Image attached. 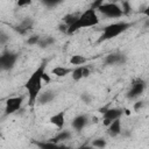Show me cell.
<instances>
[{
    "label": "cell",
    "instance_id": "cell-9",
    "mask_svg": "<svg viewBox=\"0 0 149 149\" xmlns=\"http://www.w3.org/2000/svg\"><path fill=\"white\" fill-rule=\"evenodd\" d=\"M121 115H122L121 108H107L105 113L102 114V119L108 120V121H114L116 119H120Z\"/></svg>",
    "mask_w": 149,
    "mask_h": 149
},
{
    "label": "cell",
    "instance_id": "cell-5",
    "mask_svg": "<svg viewBox=\"0 0 149 149\" xmlns=\"http://www.w3.org/2000/svg\"><path fill=\"white\" fill-rule=\"evenodd\" d=\"M17 61V55L10 51H5L0 55V70H12Z\"/></svg>",
    "mask_w": 149,
    "mask_h": 149
},
{
    "label": "cell",
    "instance_id": "cell-23",
    "mask_svg": "<svg viewBox=\"0 0 149 149\" xmlns=\"http://www.w3.org/2000/svg\"><path fill=\"white\" fill-rule=\"evenodd\" d=\"M40 40H41V37H40V36H37V35H33V36L28 37L27 43H28L29 45H37V44H38V42H40Z\"/></svg>",
    "mask_w": 149,
    "mask_h": 149
},
{
    "label": "cell",
    "instance_id": "cell-18",
    "mask_svg": "<svg viewBox=\"0 0 149 149\" xmlns=\"http://www.w3.org/2000/svg\"><path fill=\"white\" fill-rule=\"evenodd\" d=\"M79 15H80V14H77V13H70V14H66V15L63 17V23L66 24L68 27H70V26H72V24L77 21V19L79 17Z\"/></svg>",
    "mask_w": 149,
    "mask_h": 149
},
{
    "label": "cell",
    "instance_id": "cell-24",
    "mask_svg": "<svg viewBox=\"0 0 149 149\" xmlns=\"http://www.w3.org/2000/svg\"><path fill=\"white\" fill-rule=\"evenodd\" d=\"M8 41H9V36L5 31H0V44L5 45L8 43Z\"/></svg>",
    "mask_w": 149,
    "mask_h": 149
},
{
    "label": "cell",
    "instance_id": "cell-17",
    "mask_svg": "<svg viewBox=\"0 0 149 149\" xmlns=\"http://www.w3.org/2000/svg\"><path fill=\"white\" fill-rule=\"evenodd\" d=\"M70 72H72V70L69 69V68H64V66H56L51 71V73L55 74V76H57V77H65Z\"/></svg>",
    "mask_w": 149,
    "mask_h": 149
},
{
    "label": "cell",
    "instance_id": "cell-14",
    "mask_svg": "<svg viewBox=\"0 0 149 149\" xmlns=\"http://www.w3.org/2000/svg\"><path fill=\"white\" fill-rule=\"evenodd\" d=\"M34 26V21L31 17H26L24 20L21 21V23L15 28L16 31H19L20 34H26L29 29H31Z\"/></svg>",
    "mask_w": 149,
    "mask_h": 149
},
{
    "label": "cell",
    "instance_id": "cell-4",
    "mask_svg": "<svg viewBox=\"0 0 149 149\" xmlns=\"http://www.w3.org/2000/svg\"><path fill=\"white\" fill-rule=\"evenodd\" d=\"M97 12H100L105 16L112 17V19H118L123 15L121 7L114 2H102V5H100L98 7Z\"/></svg>",
    "mask_w": 149,
    "mask_h": 149
},
{
    "label": "cell",
    "instance_id": "cell-25",
    "mask_svg": "<svg viewBox=\"0 0 149 149\" xmlns=\"http://www.w3.org/2000/svg\"><path fill=\"white\" fill-rule=\"evenodd\" d=\"M121 10H122L123 14H128L130 12V6H129V3L127 1H123L121 3Z\"/></svg>",
    "mask_w": 149,
    "mask_h": 149
},
{
    "label": "cell",
    "instance_id": "cell-6",
    "mask_svg": "<svg viewBox=\"0 0 149 149\" xmlns=\"http://www.w3.org/2000/svg\"><path fill=\"white\" fill-rule=\"evenodd\" d=\"M22 104H23V98L22 97H12V98H8L6 100L5 114L6 115H9V114H13V113L17 112L21 108Z\"/></svg>",
    "mask_w": 149,
    "mask_h": 149
},
{
    "label": "cell",
    "instance_id": "cell-30",
    "mask_svg": "<svg viewBox=\"0 0 149 149\" xmlns=\"http://www.w3.org/2000/svg\"><path fill=\"white\" fill-rule=\"evenodd\" d=\"M68 29H69V27H68L66 24H64V23H61V24H59V31H62V33H68Z\"/></svg>",
    "mask_w": 149,
    "mask_h": 149
},
{
    "label": "cell",
    "instance_id": "cell-31",
    "mask_svg": "<svg viewBox=\"0 0 149 149\" xmlns=\"http://www.w3.org/2000/svg\"><path fill=\"white\" fill-rule=\"evenodd\" d=\"M42 80L45 81V83H49V81H50V77H49V74H48L47 72L43 73V76H42Z\"/></svg>",
    "mask_w": 149,
    "mask_h": 149
},
{
    "label": "cell",
    "instance_id": "cell-34",
    "mask_svg": "<svg viewBox=\"0 0 149 149\" xmlns=\"http://www.w3.org/2000/svg\"><path fill=\"white\" fill-rule=\"evenodd\" d=\"M0 71H1V70H0Z\"/></svg>",
    "mask_w": 149,
    "mask_h": 149
},
{
    "label": "cell",
    "instance_id": "cell-32",
    "mask_svg": "<svg viewBox=\"0 0 149 149\" xmlns=\"http://www.w3.org/2000/svg\"><path fill=\"white\" fill-rule=\"evenodd\" d=\"M29 3H30L29 0H26V1H19V2H17L19 6H26V5H29Z\"/></svg>",
    "mask_w": 149,
    "mask_h": 149
},
{
    "label": "cell",
    "instance_id": "cell-13",
    "mask_svg": "<svg viewBox=\"0 0 149 149\" xmlns=\"http://www.w3.org/2000/svg\"><path fill=\"white\" fill-rule=\"evenodd\" d=\"M40 149H71L66 146H61V144H56V143H52V142H49V141H33Z\"/></svg>",
    "mask_w": 149,
    "mask_h": 149
},
{
    "label": "cell",
    "instance_id": "cell-22",
    "mask_svg": "<svg viewBox=\"0 0 149 149\" xmlns=\"http://www.w3.org/2000/svg\"><path fill=\"white\" fill-rule=\"evenodd\" d=\"M92 147L93 148L104 149L106 147V140H104V139H95V140L92 141Z\"/></svg>",
    "mask_w": 149,
    "mask_h": 149
},
{
    "label": "cell",
    "instance_id": "cell-15",
    "mask_svg": "<svg viewBox=\"0 0 149 149\" xmlns=\"http://www.w3.org/2000/svg\"><path fill=\"white\" fill-rule=\"evenodd\" d=\"M87 121H88V119H87V116L86 115H78V116H76L73 120H72V127L77 130V132H80L86 125H87Z\"/></svg>",
    "mask_w": 149,
    "mask_h": 149
},
{
    "label": "cell",
    "instance_id": "cell-29",
    "mask_svg": "<svg viewBox=\"0 0 149 149\" xmlns=\"http://www.w3.org/2000/svg\"><path fill=\"white\" fill-rule=\"evenodd\" d=\"M43 3H44L45 6H48V7H52V6L58 5L59 2H58V1H43Z\"/></svg>",
    "mask_w": 149,
    "mask_h": 149
},
{
    "label": "cell",
    "instance_id": "cell-8",
    "mask_svg": "<svg viewBox=\"0 0 149 149\" xmlns=\"http://www.w3.org/2000/svg\"><path fill=\"white\" fill-rule=\"evenodd\" d=\"M127 57L125 54L121 52H114V54H109L108 56H106L105 58V63L108 65H119V64H123L126 63Z\"/></svg>",
    "mask_w": 149,
    "mask_h": 149
},
{
    "label": "cell",
    "instance_id": "cell-26",
    "mask_svg": "<svg viewBox=\"0 0 149 149\" xmlns=\"http://www.w3.org/2000/svg\"><path fill=\"white\" fill-rule=\"evenodd\" d=\"M81 100L85 102V104H90L92 101V97L88 94V93H83L81 94Z\"/></svg>",
    "mask_w": 149,
    "mask_h": 149
},
{
    "label": "cell",
    "instance_id": "cell-1",
    "mask_svg": "<svg viewBox=\"0 0 149 149\" xmlns=\"http://www.w3.org/2000/svg\"><path fill=\"white\" fill-rule=\"evenodd\" d=\"M45 65H47V61H43L42 64L30 74V77L28 78V80L24 84V87L28 92V105L30 107L34 106L38 94L41 93L42 83H43L42 76L45 72Z\"/></svg>",
    "mask_w": 149,
    "mask_h": 149
},
{
    "label": "cell",
    "instance_id": "cell-19",
    "mask_svg": "<svg viewBox=\"0 0 149 149\" xmlns=\"http://www.w3.org/2000/svg\"><path fill=\"white\" fill-rule=\"evenodd\" d=\"M86 58L84 57V56H81V55H74V56H72L71 58H70V64L71 65H77V66H80V65H83V64H85L86 63Z\"/></svg>",
    "mask_w": 149,
    "mask_h": 149
},
{
    "label": "cell",
    "instance_id": "cell-20",
    "mask_svg": "<svg viewBox=\"0 0 149 149\" xmlns=\"http://www.w3.org/2000/svg\"><path fill=\"white\" fill-rule=\"evenodd\" d=\"M55 43V38L52 36H47V37H41L40 42H38V47L40 48H45V47H49L51 44Z\"/></svg>",
    "mask_w": 149,
    "mask_h": 149
},
{
    "label": "cell",
    "instance_id": "cell-33",
    "mask_svg": "<svg viewBox=\"0 0 149 149\" xmlns=\"http://www.w3.org/2000/svg\"><path fill=\"white\" fill-rule=\"evenodd\" d=\"M78 149H93V147L92 146H81Z\"/></svg>",
    "mask_w": 149,
    "mask_h": 149
},
{
    "label": "cell",
    "instance_id": "cell-11",
    "mask_svg": "<svg viewBox=\"0 0 149 149\" xmlns=\"http://www.w3.org/2000/svg\"><path fill=\"white\" fill-rule=\"evenodd\" d=\"M56 97V93L52 92V91H45L43 93H40L37 99H36V102L41 104V105H45V104H49Z\"/></svg>",
    "mask_w": 149,
    "mask_h": 149
},
{
    "label": "cell",
    "instance_id": "cell-10",
    "mask_svg": "<svg viewBox=\"0 0 149 149\" xmlns=\"http://www.w3.org/2000/svg\"><path fill=\"white\" fill-rule=\"evenodd\" d=\"M50 123L54 125L56 128L62 129L64 127V122H65V113L64 112H58L55 115H52L50 118Z\"/></svg>",
    "mask_w": 149,
    "mask_h": 149
},
{
    "label": "cell",
    "instance_id": "cell-21",
    "mask_svg": "<svg viewBox=\"0 0 149 149\" xmlns=\"http://www.w3.org/2000/svg\"><path fill=\"white\" fill-rule=\"evenodd\" d=\"M83 68L84 65H80V66H77L74 70H72V79L78 81L83 78Z\"/></svg>",
    "mask_w": 149,
    "mask_h": 149
},
{
    "label": "cell",
    "instance_id": "cell-27",
    "mask_svg": "<svg viewBox=\"0 0 149 149\" xmlns=\"http://www.w3.org/2000/svg\"><path fill=\"white\" fill-rule=\"evenodd\" d=\"M143 106H144V102H143V101H137V102L134 104V109H135L136 112H139Z\"/></svg>",
    "mask_w": 149,
    "mask_h": 149
},
{
    "label": "cell",
    "instance_id": "cell-2",
    "mask_svg": "<svg viewBox=\"0 0 149 149\" xmlns=\"http://www.w3.org/2000/svg\"><path fill=\"white\" fill-rule=\"evenodd\" d=\"M99 23V16L97 14V10L94 9H86L85 12H83L79 17L77 19V21L69 27L68 33L66 34H73L74 31L83 29V28H88V27H94Z\"/></svg>",
    "mask_w": 149,
    "mask_h": 149
},
{
    "label": "cell",
    "instance_id": "cell-7",
    "mask_svg": "<svg viewBox=\"0 0 149 149\" xmlns=\"http://www.w3.org/2000/svg\"><path fill=\"white\" fill-rule=\"evenodd\" d=\"M146 88V81L141 78H137L135 80H133L132 83V86H130V90L128 91V94L127 97L129 99H133V98H136L139 97L140 94H142V92L144 91Z\"/></svg>",
    "mask_w": 149,
    "mask_h": 149
},
{
    "label": "cell",
    "instance_id": "cell-16",
    "mask_svg": "<svg viewBox=\"0 0 149 149\" xmlns=\"http://www.w3.org/2000/svg\"><path fill=\"white\" fill-rule=\"evenodd\" d=\"M70 137H71V133H70L69 130H63V132L58 133L55 137H51V139L49 140V142H52V143L58 144V142H61V141H66V140H69Z\"/></svg>",
    "mask_w": 149,
    "mask_h": 149
},
{
    "label": "cell",
    "instance_id": "cell-3",
    "mask_svg": "<svg viewBox=\"0 0 149 149\" xmlns=\"http://www.w3.org/2000/svg\"><path fill=\"white\" fill-rule=\"evenodd\" d=\"M130 27H132V23H129V22H125V21L115 22V23L108 24V26H106V27L104 28L102 34H101V36L99 37L98 42H102V41L112 40V38L116 37L118 35L122 34L123 31H126L127 29H129Z\"/></svg>",
    "mask_w": 149,
    "mask_h": 149
},
{
    "label": "cell",
    "instance_id": "cell-12",
    "mask_svg": "<svg viewBox=\"0 0 149 149\" xmlns=\"http://www.w3.org/2000/svg\"><path fill=\"white\" fill-rule=\"evenodd\" d=\"M107 133L112 137H115V136L121 134V121H120V119H116V120L112 121V123L107 127Z\"/></svg>",
    "mask_w": 149,
    "mask_h": 149
},
{
    "label": "cell",
    "instance_id": "cell-28",
    "mask_svg": "<svg viewBox=\"0 0 149 149\" xmlns=\"http://www.w3.org/2000/svg\"><path fill=\"white\" fill-rule=\"evenodd\" d=\"M88 76H90V69L84 65V68H83V78H86Z\"/></svg>",
    "mask_w": 149,
    "mask_h": 149
}]
</instances>
